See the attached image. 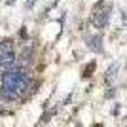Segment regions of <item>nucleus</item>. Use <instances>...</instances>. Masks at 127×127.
Wrapping results in <instances>:
<instances>
[{
	"instance_id": "7ed1b4c3",
	"label": "nucleus",
	"mask_w": 127,
	"mask_h": 127,
	"mask_svg": "<svg viewBox=\"0 0 127 127\" xmlns=\"http://www.w3.org/2000/svg\"><path fill=\"white\" fill-rule=\"evenodd\" d=\"M15 63H17V59H15V51H13L11 42L10 40L0 42V64H2L6 70H10Z\"/></svg>"
},
{
	"instance_id": "20e7f679",
	"label": "nucleus",
	"mask_w": 127,
	"mask_h": 127,
	"mask_svg": "<svg viewBox=\"0 0 127 127\" xmlns=\"http://www.w3.org/2000/svg\"><path fill=\"white\" fill-rule=\"evenodd\" d=\"M87 48H89L91 51L102 53V38H101V34H95V36L87 38Z\"/></svg>"
},
{
	"instance_id": "f03ea898",
	"label": "nucleus",
	"mask_w": 127,
	"mask_h": 127,
	"mask_svg": "<svg viewBox=\"0 0 127 127\" xmlns=\"http://www.w3.org/2000/svg\"><path fill=\"white\" fill-rule=\"evenodd\" d=\"M110 13H112V6L106 2V0H101L99 4L95 6V10H93V17H91V21L97 29H106L108 21H110Z\"/></svg>"
},
{
	"instance_id": "0eeeda50",
	"label": "nucleus",
	"mask_w": 127,
	"mask_h": 127,
	"mask_svg": "<svg viewBox=\"0 0 127 127\" xmlns=\"http://www.w3.org/2000/svg\"><path fill=\"white\" fill-rule=\"evenodd\" d=\"M38 0H27V8L31 10V8H34V4H36Z\"/></svg>"
},
{
	"instance_id": "f257e3e1",
	"label": "nucleus",
	"mask_w": 127,
	"mask_h": 127,
	"mask_svg": "<svg viewBox=\"0 0 127 127\" xmlns=\"http://www.w3.org/2000/svg\"><path fill=\"white\" fill-rule=\"evenodd\" d=\"M32 85V78L29 70L23 66L13 64L10 70L2 74V85H0V97L4 101H17L25 95V91Z\"/></svg>"
},
{
	"instance_id": "6e6552de",
	"label": "nucleus",
	"mask_w": 127,
	"mask_h": 127,
	"mask_svg": "<svg viewBox=\"0 0 127 127\" xmlns=\"http://www.w3.org/2000/svg\"><path fill=\"white\" fill-rule=\"evenodd\" d=\"M8 4H15V0H8Z\"/></svg>"
},
{
	"instance_id": "39448f33",
	"label": "nucleus",
	"mask_w": 127,
	"mask_h": 127,
	"mask_svg": "<svg viewBox=\"0 0 127 127\" xmlns=\"http://www.w3.org/2000/svg\"><path fill=\"white\" fill-rule=\"evenodd\" d=\"M118 70H120V64H118V63H114V64H112V66H110V68L106 70L104 82H106V84H108V85H110L112 82H114V80L118 78Z\"/></svg>"
},
{
	"instance_id": "423d86ee",
	"label": "nucleus",
	"mask_w": 127,
	"mask_h": 127,
	"mask_svg": "<svg viewBox=\"0 0 127 127\" xmlns=\"http://www.w3.org/2000/svg\"><path fill=\"white\" fill-rule=\"evenodd\" d=\"M93 68H95V63H89V64H87V66H85V70H84V78H89L91 72H93Z\"/></svg>"
}]
</instances>
